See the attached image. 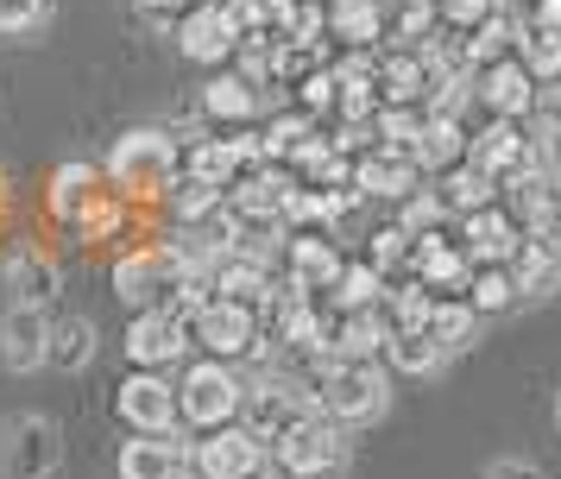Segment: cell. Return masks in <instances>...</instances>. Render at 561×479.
<instances>
[{
    "mask_svg": "<svg viewBox=\"0 0 561 479\" xmlns=\"http://www.w3.org/2000/svg\"><path fill=\"white\" fill-rule=\"evenodd\" d=\"M272 460H278L290 479H322V474H334V467L347 460V429L329 423L322 410H309L290 435L272 442Z\"/></svg>",
    "mask_w": 561,
    "mask_h": 479,
    "instance_id": "7",
    "label": "cell"
},
{
    "mask_svg": "<svg viewBox=\"0 0 561 479\" xmlns=\"http://www.w3.org/2000/svg\"><path fill=\"white\" fill-rule=\"evenodd\" d=\"M171 32H178L183 57H190V64H208V70H215V64H228L233 45H240V38H233V25H228V13H221V0L183 7V20L171 25Z\"/></svg>",
    "mask_w": 561,
    "mask_h": 479,
    "instance_id": "19",
    "label": "cell"
},
{
    "mask_svg": "<svg viewBox=\"0 0 561 479\" xmlns=\"http://www.w3.org/2000/svg\"><path fill=\"white\" fill-rule=\"evenodd\" d=\"M183 7L190 0H139V13H152V20H183Z\"/></svg>",
    "mask_w": 561,
    "mask_h": 479,
    "instance_id": "49",
    "label": "cell"
},
{
    "mask_svg": "<svg viewBox=\"0 0 561 479\" xmlns=\"http://www.w3.org/2000/svg\"><path fill=\"white\" fill-rule=\"evenodd\" d=\"M208 284H215V297L228 303H247V309H265V297H272V265H259V259H215L208 265Z\"/></svg>",
    "mask_w": 561,
    "mask_h": 479,
    "instance_id": "25",
    "label": "cell"
},
{
    "mask_svg": "<svg viewBox=\"0 0 561 479\" xmlns=\"http://www.w3.org/2000/svg\"><path fill=\"white\" fill-rule=\"evenodd\" d=\"M492 7H499V0H435V20L448 25V32H473Z\"/></svg>",
    "mask_w": 561,
    "mask_h": 479,
    "instance_id": "45",
    "label": "cell"
},
{
    "mask_svg": "<svg viewBox=\"0 0 561 479\" xmlns=\"http://www.w3.org/2000/svg\"><path fill=\"white\" fill-rule=\"evenodd\" d=\"M284 265H290V284L297 290H309V297H322L334 277H341V252H334V240L329 233H290L284 240Z\"/></svg>",
    "mask_w": 561,
    "mask_h": 479,
    "instance_id": "22",
    "label": "cell"
},
{
    "mask_svg": "<svg viewBox=\"0 0 561 479\" xmlns=\"http://www.w3.org/2000/svg\"><path fill=\"white\" fill-rule=\"evenodd\" d=\"M316 410L341 429L379 423L391 410V373L379 360H316V385H309Z\"/></svg>",
    "mask_w": 561,
    "mask_h": 479,
    "instance_id": "2",
    "label": "cell"
},
{
    "mask_svg": "<svg viewBox=\"0 0 561 479\" xmlns=\"http://www.w3.org/2000/svg\"><path fill=\"white\" fill-rule=\"evenodd\" d=\"M430 334L442 341V353L455 360V353H467L473 341H480V316L467 309L460 297H435V316H430Z\"/></svg>",
    "mask_w": 561,
    "mask_h": 479,
    "instance_id": "32",
    "label": "cell"
},
{
    "mask_svg": "<svg viewBox=\"0 0 561 479\" xmlns=\"http://www.w3.org/2000/svg\"><path fill=\"white\" fill-rule=\"evenodd\" d=\"M171 215H178V227H196V221H208L221 202H228V190H208V183H190V176H178L171 183Z\"/></svg>",
    "mask_w": 561,
    "mask_h": 479,
    "instance_id": "38",
    "label": "cell"
},
{
    "mask_svg": "<svg viewBox=\"0 0 561 479\" xmlns=\"http://www.w3.org/2000/svg\"><path fill=\"white\" fill-rule=\"evenodd\" d=\"M51 20V0H0V38H26Z\"/></svg>",
    "mask_w": 561,
    "mask_h": 479,
    "instance_id": "42",
    "label": "cell"
},
{
    "mask_svg": "<svg viewBox=\"0 0 561 479\" xmlns=\"http://www.w3.org/2000/svg\"><path fill=\"white\" fill-rule=\"evenodd\" d=\"M536 133L549 139V146L561 151V82H549V89H536V107H530Z\"/></svg>",
    "mask_w": 561,
    "mask_h": 479,
    "instance_id": "46",
    "label": "cell"
},
{
    "mask_svg": "<svg viewBox=\"0 0 561 479\" xmlns=\"http://www.w3.org/2000/svg\"><path fill=\"white\" fill-rule=\"evenodd\" d=\"M435 196H442V208H448V221H460V215H473V208H485V202L499 196V183H492L480 164H467V158H460L455 171L435 176Z\"/></svg>",
    "mask_w": 561,
    "mask_h": 479,
    "instance_id": "29",
    "label": "cell"
},
{
    "mask_svg": "<svg viewBox=\"0 0 561 479\" xmlns=\"http://www.w3.org/2000/svg\"><path fill=\"white\" fill-rule=\"evenodd\" d=\"M309 410H316V398H309L297 378H284V373H259V378H247L240 385V417L233 423L247 429L253 442H278V435H290V429L304 423Z\"/></svg>",
    "mask_w": 561,
    "mask_h": 479,
    "instance_id": "5",
    "label": "cell"
},
{
    "mask_svg": "<svg viewBox=\"0 0 561 479\" xmlns=\"http://www.w3.org/2000/svg\"><path fill=\"white\" fill-rule=\"evenodd\" d=\"M423 183V171L410 164L404 151H385V146H373V151H359L354 158V190L359 196H379V202H404L410 190Z\"/></svg>",
    "mask_w": 561,
    "mask_h": 479,
    "instance_id": "20",
    "label": "cell"
},
{
    "mask_svg": "<svg viewBox=\"0 0 561 479\" xmlns=\"http://www.w3.org/2000/svg\"><path fill=\"white\" fill-rule=\"evenodd\" d=\"M64 467V429L45 410H13L0 423V479H51Z\"/></svg>",
    "mask_w": 561,
    "mask_h": 479,
    "instance_id": "6",
    "label": "cell"
},
{
    "mask_svg": "<svg viewBox=\"0 0 561 479\" xmlns=\"http://www.w3.org/2000/svg\"><path fill=\"white\" fill-rule=\"evenodd\" d=\"M517 64L536 76V89L561 82V32H524V45H517Z\"/></svg>",
    "mask_w": 561,
    "mask_h": 479,
    "instance_id": "37",
    "label": "cell"
},
{
    "mask_svg": "<svg viewBox=\"0 0 561 479\" xmlns=\"http://www.w3.org/2000/svg\"><path fill=\"white\" fill-rule=\"evenodd\" d=\"M473 95L485 101V114L492 121H524L536 107V76L517 64V50L511 57H499V64H485V70H473Z\"/></svg>",
    "mask_w": 561,
    "mask_h": 479,
    "instance_id": "16",
    "label": "cell"
},
{
    "mask_svg": "<svg viewBox=\"0 0 561 479\" xmlns=\"http://www.w3.org/2000/svg\"><path fill=\"white\" fill-rule=\"evenodd\" d=\"M221 13H228L233 38H265V32H272V13H265V0H221Z\"/></svg>",
    "mask_w": 561,
    "mask_h": 479,
    "instance_id": "43",
    "label": "cell"
},
{
    "mask_svg": "<svg viewBox=\"0 0 561 479\" xmlns=\"http://www.w3.org/2000/svg\"><path fill=\"white\" fill-rule=\"evenodd\" d=\"M290 7H297V0H265V13H272V25H278L284 13H290Z\"/></svg>",
    "mask_w": 561,
    "mask_h": 479,
    "instance_id": "50",
    "label": "cell"
},
{
    "mask_svg": "<svg viewBox=\"0 0 561 479\" xmlns=\"http://www.w3.org/2000/svg\"><path fill=\"white\" fill-rule=\"evenodd\" d=\"M423 290H442V297H460L467 290V272H473V259L460 252V240H448L442 227L435 233H416L410 240V265H404Z\"/></svg>",
    "mask_w": 561,
    "mask_h": 479,
    "instance_id": "15",
    "label": "cell"
},
{
    "mask_svg": "<svg viewBox=\"0 0 561 479\" xmlns=\"http://www.w3.org/2000/svg\"><path fill=\"white\" fill-rule=\"evenodd\" d=\"M556 429H561V391H556Z\"/></svg>",
    "mask_w": 561,
    "mask_h": 479,
    "instance_id": "51",
    "label": "cell"
},
{
    "mask_svg": "<svg viewBox=\"0 0 561 479\" xmlns=\"http://www.w3.org/2000/svg\"><path fill=\"white\" fill-rule=\"evenodd\" d=\"M511 284H517V303H549L561 297V252L536 247L530 233H524V247L511 252Z\"/></svg>",
    "mask_w": 561,
    "mask_h": 479,
    "instance_id": "24",
    "label": "cell"
},
{
    "mask_svg": "<svg viewBox=\"0 0 561 479\" xmlns=\"http://www.w3.org/2000/svg\"><path fill=\"white\" fill-rule=\"evenodd\" d=\"M398 208H404V215H398V227H404L410 240H416V233H435V227L448 221L442 196H435V190H423V183H416V190H410V196L398 202Z\"/></svg>",
    "mask_w": 561,
    "mask_h": 479,
    "instance_id": "41",
    "label": "cell"
},
{
    "mask_svg": "<svg viewBox=\"0 0 561 479\" xmlns=\"http://www.w3.org/2000/svg\"><path fill=\"white\" fill-rule=\"evenodd\" d=\"M121 423L133 429V435H164V429H178V385L164 373H139L133 366L127 378H121Z\"/></svg>",
    "mask_w": 561,
    "mask_h": 479,
    "instance_id": "13",
    "label": "cell"
},
{
    "mask_svg": "<svg viewBox=\"0 0 561 479\" xmlns=\"http://www.w3.org/2000/svg\"><path fill=\"white\" fill-rule=\"evenodd\" d=\"M121 479H190V442H183L178 429H164V435H133L121 442Z\"/></svg>",
    "mask_w": 561,
    "mask_h": 479,
    "instance_id": "18",
    "label": "cell"
},
{
    "mask_svg": "<svg viewBox=\"0 0 561 479\" xmlns=\"http://www.w3.org/2000/svg\"><path fill=\"white\" fill-rule=\"evenodd\" d=\"M366 265H373V272L379 277H398L410 265V233L398 221H385L379 233H373V247H366Z\"/></svg>",
    "mask_w": 561,
    "mask_h": 479,
    "instance_id": "40",
    "label": "cell"
},
{
    "mask_svg": "<svg viewBox=\"0 0 561 479\" xmlns=\"http://www.w3.org/2000/svg\"><path fill=\"white\" fill-rule=\"evenodd\" d=\"M45 341H51V309L7 303V316H0V366L20 378L45 373Z\"/></svg>",
    "mask_w": 561,
    "mask_h": 479,
    "instance_id": "14",
    "label": "cell"
},
{
    "mask_svg": "<svg viewBox=\"0 0 561 479\" xmlns=\"http://www.w3.org/2000/svg\"><path fill=\"white\" fill-rule=\"evenodd\" d=\"M530 32H561V0H536Z\"/></svg>",
    "mask_w": 561,
    "mask_h": 479,
    "instance_id": "48",
    "label": "cell"
},
{
    "mask_svg": "<svg viewBox=\"0 0 561 479\" xmlns=\"http://www.w3.org/2000/svg\"><path fill=\"white\" fill-rule=\"evenodd\" d=\"M0 284H7V297L13 303H38V309H51L57 290H64V265L51 259V247H38V240H13L7 259H0Z\"/></svg>",
    "mask_w": 561,
    "mask_h": 479,
    "instance_id": "12",
    "label": "cell"
},
{
    "mask_svg": "<svg viewBox=\"0 0 561 479\" xmlns=\"http://www.w3.org/2000/svg\"><path fill=\"white\" fill-rule=\"evenodd\" d=\"M460 158H467V126L460 121H430V114H423V133H416V146H410V164L442 176V171H455Z\"/></svg>",
    "mask_w": 561,
    "mask_h": 479,
    "instance_id": "26",
    "label": "cell"
},
{
    "mask_svg": "<svg viewBox=\"0 0 561 479\" xmlns=\"http://www.w3.org/2000/svg\"><path fill=\"white\" fill-rule=\"evenodd\" d=\"M259 133H265V164H290V151L316 133V121H309L304 107H290V114H278V121H265Z\"/></svg>",
    "mask_w": 561,
    "mask_h": 479,
    "instance_id": "36",
    "label": "cell"
},
{
    "mask_svg": "<svg viewBox=\"0 0 561 479\" xmlns=\"http://www.w3.org/2000/svg\"><path fill=\"white\" fill-rule=\"evenodd\" d=\"M121 347H127V360L139 373H164V366H178L183 353H190V328H183L171 309H133Z\"/></svg>",
    "mask_w": 561,
    "mask_h": 479,
    "instance_id": "11",
    "label": "cell"
},
{
    "mask_svg": "<svg viewBox=\"0 0 561 479\" xmlns=\"http://www.w3.org/2000/svg\"><path fill=\"white\" fill-rule=\"evenodd\" d=\"M322 7H329V0H322Z\"/></svg>",
    "mask_w": 561,
    "mask_h": 479,
    "instance_id": "52",
    "label": "cell"
},
{
    "mask_svg": "<svg viewBox=\"0 0 561 479\" xmlns=\"http://www.w3.org/2000/svg\"><path fill=\"white\" fill-rule=\"evenodd\" d=\"M517 247H524V227H517V215H505L499 202L460 215V252H467L473 265H511Z\"/></svg>",
    "mask_w": 561,
    "mask_h": 479,
    "instance_id": "17",
    "label": "cell"
},
{
    "mask_svg": "<svg viewBox=\"0 0 561 479\" xmlns=\"http://www.w3.org/2000/svg\"><path fill=\"white\" fill-rule=\"evenodd\" d=\"M329 38L347 50H373L385 38V0H329Z\"/></svg>",
    "mask_w": 561,
    "mask_h": 479,
    "instance_id": "27",
    "label": "cell"
},
{
    "mask_svg": "<svg viewBox=\"0 0 561 479\" xmlns=\"http://www.w3.org/2000/svg\"><path fill=\"white\" fill-rule=\"evenodd\" d=\"M107 190L114 196H133V202H152V196H171V183L183 176V151L171 133L158 126H127L114 146H107Z\"/></svg>",
    "mask_w": 561,
    "mask_h": 479,
    "instance_id": "1",
    "label": "cell"
},
{
    "mask_svg": "<svg viewBox=\"0 0 561 479\" xmlns=\"http://www.w3.org/2000/svg\"><path fill=\"white\" fill-rule=\"evenodd\" d=\"M460 303H467V309L485 322V316H505L511 303H517V284H511L505 265H473V272H467V290H460Z\"/></svg>",
    "mask_w": 561,
    "mask_h": 479,
    "instance_id": "31",
    "label": "cell"
},
{
    "mask_svg": "<svg viewBox=\"0 0 561 479\" xmlns=\"http://www.w3.org/2000/svg\"><path fill=\"white\" fill-rule=\"evenodd\" d=\"M297 101H304V114L316 121V114H334V70L322 64V70H309L304 82H297Z\"/></svg>",
    "mask_w": 561,
    "mask_h": 479,
    "instance_id": "44",
    "label": "cell"
},
{
    "mask_svg": "<svg viewBox=\"0 0 561 479\" xmlns=\"http://www.w3.org/2000/svg\"><path fill=\"white\" fill-rule=\"evenodd\" d=\"M379 316H385L391 328H430V316H435V290H423L416 277H398V284H385Z\"/></svg>",
    "mask_w": 561,
    "mask_h": 479,
    "instance_id": "33",
    "label": "cell"
},
{
    "mask_svg": "<svg viewBox=\"0 0 561 479\" xmlns=\"http://www.w3.org/2000/svg\"><path fill=\"white\" fill-rule=\"evenodd\" d=\"M385 284H391V277H379L366 259H359V265H341V277L329 284V297H334V309H379Z\"/></svg>",
    "mask_w": 561,
    "mask_h": 479,
    "instance_id": "35",
    "label": "cell"
},
{
    "mask_svg": "<svg viewBox=\"0 0 561 479\" xmlns=\"http://www.w3.org/2000/svg\"><path fill=\"white\" fill-rule=\"evenodd\" d=\"M265 107L253 82H240V76H208L203 82V114L208 121H228V126H253V114Z\"/></svg>",
    "mask_w": 561,
    "mask_h": 479,
    "instance_id": "30",
    "label": "cell"
},
{
    "mask_svg": "<svg viewBox=\"0 0 561 479\" xmlns=\"http://www.w3.org/2000/svg\"><path fill=\"white\" fill-rule=\"evenodd\" d=\"M423 89H430V70L416 50L379 57V107H423Z\"/></svg>",
    "mask_w": 561,
    "mask_h": 479,
    "instance_id": "28",
    "label": "cell"
},
{
    "mask_svg": "<svg viewBox=\"0 0 561 479\" xmlns=\"http://www.w3.org/2000/svg\"><path fill=\"white\" fill-rule=\"evenodd\" d=\"M183 176H190V183H208V190H228L233 176H240L228 139H196V146L183 151Z\"/></svg>",
    "mask_w": 561,
    "mask_h": 479,
    "instance_id": "34",
    "label": "cell"
},
{
    "mask_svg": "<svg viewBox=\"0 0 561 479\" xmlns=\"http://www.w3.org/2000/svg\"><path fill=\"white\" fill-rule=\"evenodd\" d=\"M480 479H542V467L536 460H517V454H499V460H485Z\"/></svg>",
    "mask_w": 561,
    "mask_h": 479,
    "instance_id": "47",
    "label": "cell"
},
{
    "mask_svg": "<svg viewBox=\"0 0 561 479\" xmlns=\"http://www.w3.org/2000/svg\"><path fill=\"white\" fill-rule=\"evenodd\" d=\"M517 196V227L530 233L536 247L561 252V164H542V171H524L505 183Z\"/></svg>",
    "mask_w": 561,
    "mask_h": 479,
    "instance_id": "8",
    "label": "cell"
},
{
    "mask_svg": "<svg viewBox=\"0 0 561 479\" xmlns=\"http://www.w3.org/2000/svg\"><path fill=\"white\" fill-rule=\"evenodd\" d=\"M240 385L247 378L233 373L228 360H190L178 378V423L196 429V435H208V429H221L240 417Z\"/></svg>",
    "mask_w": 561,
    "mask_h": 479,
    "instance_id": "4",
    "label": "cell"
},
{
    "mask_svg": "<svg viewBox=\"0 0 561 479\" xmlns=\"http://www.w3.org/2000/svg\"><path fill=\"white\" fill-rule=\"evenodd\" d=\"M190 347H203L208 360H247V366H272L278 341L259 328V309L247 303H228V297H208L196 316H190Z\"/></svg>",
    "mask_w": 561,
    "mask_h": 479,
    "instance_id": "3",
    "label": "cell"
},
{
    "mask_svg": "<svg viewBox=\"0 0 561 479\" xmlns=\"http://www.w3.org/2000/svg\"><path fill=\"white\" fill-rule=\"evenodd\" d=\"M379 366L398 373V378H435L442 366H448V353H442V341H435L430 328H391Z\"/></svg>",
    "mask_w": 561,
    "mask_h": 479,
    "instance_id": "23",
    "label": "cell"
},
{
    "mask_svg": "<svg viewBox=\"0 0 561 479\" xmlns=\"http://www.w3.org/2000/svg\"><path fill=\"white\" fill-rule=\"evenodd\" d=\"M102 353V328L89 316H51V341H45V366L64 378H82Z\"/></svg>",
    "mask_w": 561,
    "mask_h": 479,
    "instance_id": "21",
    "label": "cell"
},
{
    "mask_svg": "<svg viewBox=\"0 0 561 479\" xmlns=\"http://www.w3.org/2000/svg\"><path fill=\"white\" fill-rule=\"evenodd\" d=\"M107 196H114V190H107L102 164H89V158H64L51 171V221L70 227V233H82V227L95 221V208H102Z\"/></svg>",
    "mask_w": 561,
    "mask_h": 479,
    "instance_id": "10",
    "label": "cell"
},
{
    "mask_svg": "<svg viewBox=\"0 0 561 479\" xmlns=\"http://www.w3.org/2000/svg\"><path fill=\"white\" fill-rule=\"evenodd\" d=\"M265 460H272V448L253 442L240 423H221V429H208L203 442H190V467L203 479H253Z\"/></svg>",
    "mask_w": 561,
    "mask_h": 479,
    "instance_id": "9",
    "label": "cell"
},
{
    "mask_svg": "<svg viewBox=\"0 0 561 479\" xmlns=\"http://www.w3.org/2000/svg\"><path fill=\"white\" fill-rule=\"evenodd\" d=\"M416 133H423V107H379V114H373V139H379L385 151H404L410 158Z\"/></svg>",
    "mask_w": 561,
    "mask_h": 479,
    "instance_id": "39",
    "label": "cell"
}]
</instances>
